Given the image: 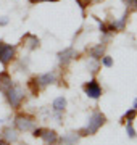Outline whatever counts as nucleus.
Returning <instances> with one entry per match:
<instances>
[{"label":"nucleus","mask_w":137,"mask_h":145,"mask_svg":"<svg viewBox=\"0 0 137 145\" xmlns=\"http://www.w3.org/2000/svg\"><path fill=\"white\" fill-rule=\"evenodd\" d=\"M103 52H105V45L99 44V45L92 47V48L89 50V57L92 58V60H95V61H99V60L103 57Z\"/></svg>","instance_id":"9b49d317"},{"label":"nucleus","mask_w":137,"mask_h":145,"mask_svg":"<svg viewBox=\"0 0 137 145\" xmlns=\"http://www.w3.org/2000/svg\"><path fill=\"white\" fill-rule=\"evenodd\" d=\"M74 58H78V52L74 50L73 47H68V48H65V50H61L58 53V61H60L61 66H68Z\"/></svg>","instance_id":"423d86ee"},{"label":"nucleus","mask_w":137,"mask_h":145,"mask_svg":"<svg viewBox=\"0 0 137 145\" xmlns=\"http://www.w3.org/2000/svg\"><path fill=\"white\" fill-rule=\"evenodd\" d=\"M39 79V84H40V87H45L48 84H55L57 82V71H50V72H45V74H40V76H37Z\"/></svg>","instance_id":"9d476101"},{"label":"nucleus","mask_w":137,"mask_h":145,"mask_svg":"<svg viewBox=\"0 0 137 145\" xmlns=\"http://www.w3.org/2000/svg\"><path fill=\"white\" fill-rule=\"evenodd\" d=\"M53 110L57 111V113H61V111H65V108H66V99L65 97H57V99L53 100Z\"/></svg>","instance_id":"4468645a"},{"label":"nucleus","mask_w":137,"mask_h":145,"mask_svg":"<svg viewBox=\"0 0 137 145\" xmlns=\"http://www.w3.org/2000/svg\"><path fill=\"white\" fill-rule=\"evenodd\" d=\"M13 79H11V76H10V72L8 71H2L0 72V92L2 93H5L8 89L13 86Z\"/></svg>","instance_id":"1a4fd4ad"},{"label":"nucleus","mask_w":137,"mask_h":145,"mask_svg":"<svg viewBox=\"0 0 137 145\" xmlns=\"http://www.w3.org/2000/svg\"><path fill=\"white\" fill-rule=\"evenodd\" d=\"M105 123H106L105 114L102 113V111H94V113L90 114L87 126H85V127H82L78 134H79V135H94L95 132L102 127V126L105 124Z\"/></svg>","instance_id":"f257e3e1"},{"label":"nucleus","mask_w":137,"mask_h":145,"mask_svg":"<svg viewBox=\"0 0 137 145\" xmlns=\"http://www.w3.org/2000/svg\"><path fill=\"white\" fill-rule=\"evenodd\" d=\"M99 2H102V0H89V3H99Z\"/></svg>","instance_id":"5701e85b"},{"label":"nucleus","mask_w":137,"mask_h":145,"mask_svg":"<svg viewBox=\"0 0 137 145\" xmlns=\"http://www.w3.org/2000/svg\"><path fill=\"white\" fill-rule=\"evenodd\" d=\"M40 139L44 140L45 145H57L58 144V134L52 129H44L42 127V132H40Z\"/></svg>","instance_id":"6e6552de"},{"label":"nucleus","mask_w":137,"mask_h":145,"mask_svg":"<svg viewBox=\"0 0 137 145\" xmlns=\"http://www.w3.org/2000/svg\"><path fill=\"white\" fill-rule=\"evenodd\" d=\"M15 57H16V47L0 40V63L3 66H8L15 60Z\"/></svg>","instance_id":"7ed1b4c3"},{"label":"nucleus","mask_w":137,"mask_h":145,"mask_svg":"<svg viewBox=\"0 0 137 145\" xmlns=\"http://www.w3.org/2000/svg\"><path fill=\"white\" fill-rule=\"evenodd\" d=\"M8 24V18H2L0 20V26H7Z\"/></svg>","instance_id":"412c9836"},{"label":"nucleus","mask_w":137,"mask_h":145,"mask_svg":"<svg viewBox=\"0 0 137 145\" xmlns=\"http://www.w3.org/2000/svg\"><path fill=\"white\" fill-rule=\"evenodd\" d=\"M0 145H10V142H7L5 139H2V137H0Z\"/></svg>","instance_id":"4be33fe9"},{"label":"nucleus","mask_w":137,"mask_h":145,"mask_svg":"<svg viewBox=\"0 0 137 145\" xmlns=\"http://www.w3.org/2000/svg\"><path fill=\"white\" fill-rule=\"evenodd\" d=\"M134 108H136V110H137V99H136V100H134Z\"/></svg>","instance_id":"a878e982"},{"label":"nucleus","mask_w":137,"mask_h":145,"mask_svg":"<svg viewBox=\"0 0 137 145\" xmlns=\"http://www.w3.org/2000/svg\"><path fill=\"white\" fill-rule=\"evenodd\" d=\"M5 97H7V102H8V105H10L11 108H20L23 100H24V90H23L21 86L13 84L5 92Z\"/></svg>","instance_id":"f03ea898"},{"label":"nucleus","mask_w":137,"mask_h":145,"mask_svg":"<svg viewBox=\"0 0 137 145\" xmlns=\"http://www.w3.org/2000/svg\"><path fill=\"white\" fill-rule=\"evenodd\" d=\"M15 126L18 131L27 132V131H32L36 127V119L32 116H29V114L20 113V114H16V118H15Z\"/></svg>","instance_id":"20e7f679"},{"label":"nucleus","mask_w":137,"mask_h":145,"mask_svg":"<svg viewBox=\"0 0 137 145\" xmlns=\"http://www.w3.org/2000/svg\"><path fill=\"white\" fill-rule=\"evenodd\" d=\"M136 116H137V110L136 108H131V110H127L126 113L123 114L121 121H123V123H129V121H134Z\"/></svg>","instance_id":"dca6fc26"},{"label":"nucleus","mask_w":137,"mask_h":145,"mask_svg":"<svg viewBox=\"0 0 137 145\" xmlns=\"http://www.w3.org/2000/svg\"><path fill=\"white\" fill-rule=\"evenodd\" d=\"M129 11H137V0H123Z\"/></svg>","instance_id":"a211bd4d"},{"label":"nucleus","mask_w":137,"mask_h":145,"mask_svg":"<svg viewBox=\"0 0 137 145\" xmlns=\"http://www.w3.org/2000/svg\"><path fill=\"white\" fill-rule=\"evenodd\" d=\"M78 139H79V135L71 132V134H65L61 139H60V144L61 145H76L78 144Z\"/></svg>","instance_id":"ddd939ff"},{"label":"nucleus","mask_w":137,"mask_h":145,"mask_svg":"<svg viewBox=\"0 0 137 145\" xmlns=\"http://www.w3.org/2000/svg\"><path fill=\"white\" fill-rule=\"evenodd\" d=\"M3 137H5L7 142H15L16 139H18V134H16L15 129H11V127H7L5 131H3Z\"/></svg>","instance_id":"2eb2a0df"},{"label":"nucleus","mask_w":137,"mask_h":145,"mask_svg":"<svg viewBox=\"0 0 137 145\" xmlns=\"http://www.w3.org/2000/svg\"><path fill=\"white\" fill-rule=\"evenodd\" d=\"M31 3H37V2H40V0H29Z\"/></svg>","instance_id":"393cba45"},{"label":"nucleus","mask_w":137,"mask_h":145,"mask_svg":"<svg viewBox=\"0 0 137 145\" xmlns=\"http://www.w3.org/2000/svg\"><path fill=\"white\" fill-rule=\"evenodd\" d=\"M82 90H84V93L89 97V99H100L102 97V86L99 84V81L97 79H90V81H87V82L82 86Z\"/></svg>","instance_id":"39448f33"},{"label":"nucleus","mask_w":137,"mask_h":145,"mask_svg":"<svg viewBox=\"0 0 137 145\" xmlns=\"http://www.w3.org/2000/svg\"><path fill=\"white\" fill-rule=\"evenodd\" d=\"M27 89H29V92L32 93V95H39V92H40V84H39V79H37V76H34V78H31L29 81H27Z\"/></svg>","instance_id":"f8f14e48"},{"label":"nucleus","mask_w":137,"mask_h":145,"mask_svg":"<svg viewBox=\"0 0 137 145\" xmlns=\"http://www.w3.org/2000/svg\"><path fill=\"white\" fill-rule=\"evenodd\" d=\"M40 2H60V0H40Z\"/></svg>","instance_id":"b1692460"},{"label":"nucleus","mask_w":137,"mask_h":145,"mask_svg":"<svg viewBox=\"0 0 137 145\" xmlns=\"http://www.w3.org/2000/svg\"><path fill=\"white\" fill-rule=\"evenodd\" d=\"M126 134L131 137V139H134L137 135L136 129H134V126H132V121H129V123H126Z\"/></svg>","instance_id":"f3484780"},{"label":"nucleus","mask_w":137,"mask_h":145,"mask_svg":"<svg viewBox=\"0 0 137 145\" xmlns=\"http://www.w3.org/2000/svg\"><path fill=\"white\" fill-rule=\"evenodd\" d=\"M100 60H102V65H103L105 68H111V66H113V58L108 57V55H103Z\"/></svg>","instance_id":"6ab92c4d"},{"label":"nucleus","mask_w":137,"mask_h":145,"mask_svg":"<svg viewBox=\"0 0 137 145\" xmlns=\"http://www.w3.org/2000/svg\"><path fill=\"white\" fill-rule=\"evenodd\" d=\"M76 3H78V5L81 7V10H82V11H84L85 8H87V7L90 5V3H89V0H76Z\"/></svg>","instance_id":"aec40b11"},{"label":"nucleus","mask_w":137,"mask_h":145,"mask_svg":"<svg viewBox=\"0 0 137 145\" xmlns=\"http://www.w3.org/2000/svg\"><path fill=\"white\" fill-rule=\"evenodd\" d=\"M21 45L26 47L27 50H36V48H39V45H40V40H39V37L34 36V34H24L21 39Z\"/></svg>","instance_id":"0eeeda50"},{"label":"nucleus","mask_w":137,"mask_h":145,"mask_svg":"<svg viewBox=\"0 0 137 145\" xmlns=\"http://www.w3.org/2000/svg\"><path fill=\"white\" fill-rule=\"evenodd\" d=\"M24 145H26V144H24Z\"/></svg>","instance_id":"bb28decb"}]
</instances>
